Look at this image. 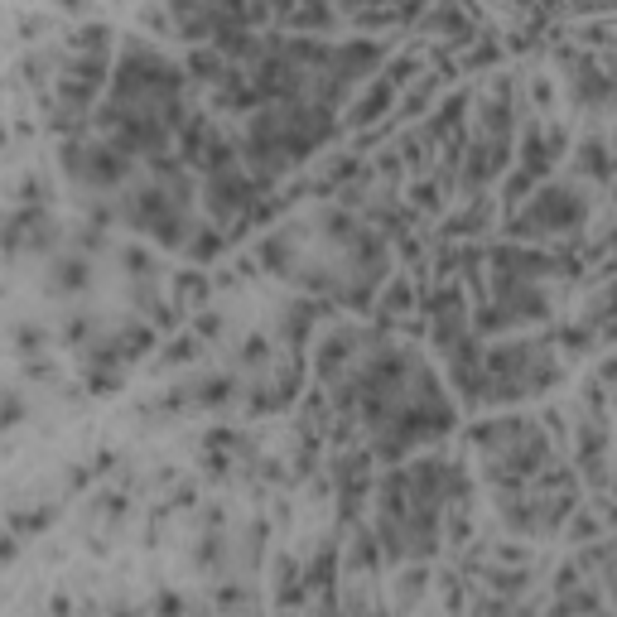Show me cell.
Here are the masks:
<instances>
[{
	"label": "cell",
	"instance_id": "obj_1",
	"mask_svg": "<svg viewBox=\"0 0 617 617\" xmlns=\"http://www.w3.org/2000/svg\"><path fill=\"white\" fill-rule=\"evenodd\" d=\"M256 266L352 314H372L381 285L396 275L391 237L362 213H352L348 203H328V198H319L309 217L280 222L275 232H266L256 242Z\"/></svg>",
	"mask_w": 617,
	"mask_h": 617
},
{
	"label": "cell",
	"instance_id": "obj_2",
	"mask_svg": "<svg viewBox=\"0 0 617 617\" xmlns=\"http://www.w3.org/2000/svg\"><path fill=\"white\" fill-rule=\"evenodd\" d=\"M338 107L328 102H304V97H280V102H261L246 116L242 160L261 184H280L290 169L309 164L323 145L338 135Z\"/></svg>",
	"mask_w": 617,
	"mask_h": 617
},
{
	"label": "cell",
	"instance_id": "obj_3",
	"mask_svg": "<svg viewBox=\"0 0 617 617\" xmlns=\"http://www.w3.org/2000/svg\"><path fill=\"white\" fill-rule=\"evenodd\" d=\"M116 198V222L150 237L164 251H184L193 232V164L179 150H164L140 160L126 184L111 193Z\"/></svg>",
	"mask_w": 617,
	"mask_h": 617
},
{
	"label": "cell",
	"instance_id": "obj_4",
	"mask_svg": "<svg viewBox=\"0 0 617 617\" xmlns=\"http://www.w3.org/2000/svg\"><path fill=\"white\" fill-rule=\"evenodd\" d=\"M468 444L483 463V483L487 487H516L526 478L545 473L560 449L550 430H540V420L531 415H492V420H473L468 425Z\"/></svg>",
	"mask_w": 617,
	"mask_h": 617
},
{
	"label": "cell",
	"instance_id": "obj_5",
	"mask_svg": "<svg viewBox=\"0 0 617 617\" xmlns=\"http://www.w3.org/2000/svg\"><path fill=\"white\" fill-rule=\"evenodd\" d=\"M492 502H497V516H502V526L511 536L540 540L564 531V521L584 507V478H579V468H569V463L555 458L545 473L526 478V483L492 487Z\"/></svg>",
	"mask_w": 617,
	"mask_h": 617
},
{
	"label": "cell",
	"instance_id": "obj_6",
	"mask_svg": "<svg viewBox=\"0 0 617 617\" xmlns=\"http://www.w3.org/2000/svg\"><path fill=\"white\" fill-rule=\"evenodd\" d=\"M487 367V405H516L526 396H545L564 381V362L555 348V333L545 338H507L483 352Z\"/></svg>",
	"mask_w": 617,
	"mask_h": 617
},
{
	"label": "cell",
	"instance_id": "obj_7",
	"mask_svg": "<svg viewBox=\"0 0 617 617\" xmlns=\"http://www.w3.org/2000/svg\"><path fill=\"white\" fill-rule=\"evenodd\" d=\"M58 164H63V174H68L82 193H116V188L140 169V155H131V150H126L121 140H111L107 131L87 126V131L58 140Z\"/></svg>",
	"mask_w": 617,
	"mask_h": 617
},
{
	"label": "cell",
	"instance_id": "obj_8",
	"mask_svg": "<svg viewBox=\"0 0 617 617\" xmlns=\"http://www.w3.org/2000/svg\"><path fill=\"white\" fill-rule=\"evenodd\" d=\"M507 237L511 242H540V237H579L589 222V198L579 184H540L521 208H511L507 217Z\"/></svg>",
	"mask_w": 617,
	"mask_h": 617
},
{
	"label": "cell",
	"instance_id": "obj_9",
	"mask_svg": "<svg viewBox=\"0 0 617 617\" xmlns=\"http://www.w3.org/2000/svg\"><path fill=\"white\" fill-rule=\"evenodd\" d=\"M92 261H97L92 251H82L78 242H68V237H63V246L49 256V270H44L49 295H58V299L82 295V290L92 285Z\"/></svg>",
	"mask_w": 617,
	"mask_h": 617
},
{
	"label": "cell",
	"instance_id": "obj_10",
	"mask_svg": "<svg viewBox=\"0 0 617 617\" xmlns=\"http://www.w3.org/2000/svg\"><path fill=\"white\" fill-rule=\"evenodd\" d=\"M405 82H396L391 73H376V82L367 87V97L348 111V131H367V126H381L386 111H396V97H401Z\"/></svg>",
	"mask_w": 617,
	"mask_h": 617
},
{
	"label": "cell",
	"instance_id": "obj_11",
	"mask_svg": "<svg viewBox=\"0 0 617 617\" xmlns=\"http://www.w3.org/2000/svg\"><path fill=\"white\" fill-rule=\"evenodd\" d=\"M463 116H468V92H454V97H444V102H439V111H434V116H425V126H420V131H425V140L439 150V145H449L454 135L468 131V126H463Z\"/></svg>",
	"mask_w": 617,
	"mask_h": 617
},
{
	"label": "cell",
	"instance_id": "obj_12",
	"mask_svg": "<svg viewBox=\"0 0 617 617\" xmlns=\"http://www.w3.org/2000/svg\"><path fill=\"white\" fill-rule=\"evenodd\" d=\"M468 198V208L463 213H454L449 222H444V237L449 242H458V237H478V232H487V222H492V213L502 208L492 193H463Z\"/></svg>",
	"mask_w": 617,
	"mask_h": 617
},
{
	"label": "cell",
	"instance_id": "obj_13",
	"mask_svg": "<svg viewBox=\"0 0 617 617\" xmlns=\"http://www.w3.org/2000/svg\"><path fill=\"white\" fill-rule=\"evenodd\" d=\"M574 164H579V179H589V184H613L617 155L608 150V140H603V135H584V140H579V150H574Z\"/></svg>",
	"mask_w": 617,
	"mask_h": 617
},
{
	"label": "cell",
	"instance_id": "obj_14",
	"mask_svg": "<svg viewBox=\"0 0 617 617\" xmlns=\"http://www.w3.org/2000/svg\"><path fill=\"white\" fill-rule=\"evenodd\" d=\"M338 25H343L338 0H299L290 15V29H299V34H333Z\"/></svg>",
	"mask_w": 617,
	"mask_h": 617
},
{
	"label": "cell",
	"instance_id": "obj_15",
	"mask_svg": "<svg viewBox=\"0 0 617 617\" xmlns=\"http://www.w3.org/2000/svg\"><path fill=\"white\" fill-rule=\"evenodd\" d=\"M208 299H213V280H208V270H179V280H174V304L184 309V314H198V309H208Z\"/></svg>",
	"mask_w": 617,
	"mask_h": 617
},
{
	"label": "cell",
	"instance_id": "obj_16",
	"mask_svg": "<svg viewBox=\"0 0 617 617\" xmlns=\"http://www.w3.org/2000/svg\"><path fill=\"white\" fill-rule=\"evenodd\" d=\"M198 352H203V333H198V328L174 333V338H169V348L150 362V372H174V367H188V362H198Z\"/></svg>",
	"mask_w": 617,
	"mask_h": 617
},
{
	"label": "cell",
	"instance_id": "obj_17",
	"mask_svg": "<svg viewBox=\"0 0 617 617\" xmlns=\"http://www.w3.org/2000/svg\"><path fill=\"white\" fill-rule=\"evenodd\" d=\"M430 589V569H425V560L405 564V574L396 579V608H415V598Z\"/></svg>",
	"mask_w": 617,
	"mask_h": 617
},
{
	"label": "cell",
	"instance_id": "obj_18",
	"mask_svg": "<svg viewBox=\"0 0 617 617\" xmlns=\"http://www.w3.org/2000/svg\"><path fill=\"white\" fill-rule=\"evenodd\" d=\"M362 5H367V0H338V10H343V15H352V10H362Z\"/></svg>",
	"mask_w": 617,
	"mask_h": 617
},
{
	"label": "cell",
	"instance_id": "obj_19",
	"mask_svg": "<svg viewBox=\"0 0 617 617\" xmlns=\"http://www.w3.org/2000/svg\"><path fill=\"white\" fill-rule=\"evenodd\" d=\"M608 188H613V203H617V164H613V184H608Z\"/></svg>",
	"mask_w": 617,
	"mask_h": 617
}]
</instances>
